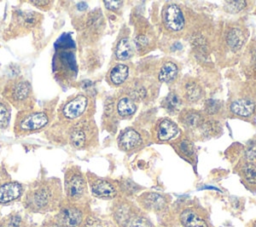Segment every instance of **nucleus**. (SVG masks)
<instances>
[{
  "label": "nucleus",
  "instance_id": "nucleus-29",
  "mask_svg": "<svg viewBox=\"0 0 256 227\" xmlns=\"http://www.w3.org/2000/svg\"><path fill=\"white\" fill-rule=\"evenodd\" d=\"M127 96L130 97L134 102L142 101L147 96V90L143 85L135 83L128 88Z\"/></svg>",
  "mask_w": 256,
  "mask_h": 227
},
{
  "label": "nucleus",
  "instance_id": "nucleus-26",
  "mask_svg": "<svg viewBox=\"0 0 256 227\" xmlns=\"http://www.w3.org/2000/svg\"><path fill=\"white\" fill-rule=\"evenodd\" d=\"M31 93L30 85L25 81L17 82L11 89V97L15 102L25 101Z\"/></svg>",
  "mask_w": 256,
  "mask_h": 227
},
{
  "label": "nucleus",
  "instance_id": "nucleus-16",
  "mask_svg": "<svg viewBox=\"0 0 256 227\" xmlns=\"http://www.w3.org/2000/svg\"><path fill=\"white\" fill-rule=\"evenodd\" d=\"M205 120V115L195 109H183L179 113L180 123L188 130L199 129Z\"/></svg>",
  "mask_w": 256,
  "mask_h": 227
},
{
  "label": "nucleus",
  "instance_id": "nucleus-5",
  "mask_svg": "<svg viewBox=\"0 0 256 227\" xmlns=\"http://www.w3.org/2000/svg\"><path fill=\"white\" fill-rule=\"evenodd\" d=\"M88 182L92 195L97 198L104 200H112L119 197L120 189L119 184L116 181L97 177L93 174H89Z\"/></svg>",
  "mask_w": 256,
  "mask_h": 227
},
{
  "label": "nucleus",
  "instance_id": "nucleus-33",
  "mask_svg": "<svg viewBox=\"0 0 256 227\" xmlns=\"http://www.w3.org/2000/svg\"><path fill=\"white\" fill-rule=\"evenodd\" d=\"M80 226L81 227H107L101 219L94 216H87L86 218H84Z\"/></svg>",
  "mask_w": 256,
  "mask_h": 227
},
{
  "label": "nucleus",
  "instance_id": "nucleus-23",
  "mask_svg": "<svg viewBox=\"0 0 256 227\" xmlns=\"http://www.w3.org/2000/svg\"><path fill=\"white\" fill-rule=\"evenodd\" d=\"M152 35L150 30H138L135 38L134 44L139 53L144 54L147 50H149L150 46H152Z\"/></svg>",
  "mask_w": 256,
  "mask_h": 227
},
{
  "label": "nucleus",
  "instance_id": "nucleus-4",
  "mask_svg": "<svg viewBox=\"0 0 256 227\" xmlns=\"http://www.w3.org/2000/svg\"><path fill=\"white\" fill-rule=\"evenodd\" d=\"M178 219L182 227H212L207 212L195 204L183 207L178 214Z\"/></svg>",
  "mask_w": 256,
  "mask_h": 227
},
{
  "label": "nucleus",
  "instance_id": "nucleus-30",
  "mask_svg": "<svg viewBox=\"0 0 256 227\" xmlns=\"http://www.w3.org/2000/svg\"><path fill=\"white\" fill-rule=\"evenodd\" d=\"M240 158L256 162V136L246 143L243 149L242 156Z\"/></svg>",
  "mask_w": 256,
  "mask_h": 227
},
{
  "label": "nucleus",
  "instance_id": "nucleus-7",
  "mask_svg": "<svg viewBox=\"0 0 256 227\" xmlns=\"http://www.w3.org/2000/svg\"><path fill=\"white\" fill-rule=\"evenodd\" d=\"M62 227H79L84 220V211L78 204L63 205L54 218Z\"/></svg>",
  "mask_w": 256,
  "mask_h": 227
},
{
  "label": "nucleus",
  "instance_id": "nucleus-9",
  "mask_svg": "<svg viewBox=\"0 0 256 227\" xmlns=\"http://www.w3.org/2000/svg\"><path fill=\"white\" fill-rule=\"evenodd\" d=\"M234 172L246 189L256 193V162L240 158L236 162Z\"/></svg>",
  "mask_w": 256,
  "mask_h": 227
},
{
  "label": "nucleus",
  "instance_id": "nucleus-24",
  "mask_svg": "<svg viewBox=\"0 0 256 227\" xmlns=\"http://www.w3.org/2000/svg\"><path fill=\"white\" fill-rule=\"evenodd\" d=\"M136 108L137 107H136L135 102L127 95L121 97L118 100L117 105H116V110H117L118 115L123 118L132 116L136 112Z\"/></svg>",
  "mask_w": 256,
  "mask_h": 227
},
{
  "label": "nucleus",
  "instance_id": "nucleus-11",
  "mask_svg": "<svg viewBox=\"0 0 256 227\" xmlns=\"http://www.w3.org/2000/svg\"><path fill=\"white\" fill-rule=\"evenodd\" d=\"M143 145V138L141 134L133 129L127 128L125 129L118 138V146L124 152H133L141 148Z\"/></svg>",
  "mask_w": 256,
  "mask_h": 227
},
{
  "label": "nucleus",
  "instance_id": "nucleus-32",
  "mask_svg": "<svg viewBox=\"0 0 256 227\" xmlns=\"http://www.w3.org/2000/svg\"><path fill=\"white\" fill-rule=\"evenodd\" d=\"M10 121V109L6 103L0 101V128H7Z\"/></svg>",
  "mask_w": 256,
  "mask_h": 227
},
{
  "label": "nucleus",
  "instance_id": "nucleus-20",
  "mask_svg": "<svg viewBox=\"0 0 256 227\" xmlns=\"http://www.w3.org/2000/svg\"><path fill=\"white\" fill-rule=\"evenodd\" d=\"M90 129L87 125L75 126L69 134V142L76 149H83L88 145Z\"/></svg>",
  "mask_w": 256,
  "mask_h": 227
},
{
  "label": "nucleus",
  "instance_id": "nucleus-13",
  "mask_svg": "<svg viewBox=\"0 0 256 227\" xmlns=\"http://www.w3.org/2000/svg\"><path fill=\"white\" fill-rule=\"evenodd\" d=\"M229 110L235 116L250 118L256 114V101L250 98H239L231 102Z\"/></svg>",
  "mask_w": 256,
  "mask_h": 227
},
{
  "label": "nucleus",
  "instance_id": "nucleus-22",
  "mask_svg": "<svg viewBox=\"0 0 256 227\" xmlns=\"http://www.w3.org/2000/svg\"><path fill=\"white\" fill-rule=\"evenodd\" d=\"M178 74V66L173 61H165L159 68L158 80L162 83H169L176 79Z\"/></svg>",
  "mask_w": 256,
  "mask_h": 227
},
{
  "label": "nucleus",
  "instance_id": "nucleus-2",
  "mask_svg": "<svg viewBox=\"0 0 256 227\" xmlns=\"http://www.w3.org/2000/svg\"><path fill=\"white\" fill-rule=\"evenodd\" d=\"M117 227H154L145 212L127 198H119L112 209Z\"/></svg>",
  "mask_w": 256,
  "mask_h": 227
},
{
  "label": "nucleus",
  "instance_id": "nucleus-31",
  "mask_svg": "<svg viewBox=\"0 0 256 227\" xmlns=\"http://www.w3.org/2000/svg\"><path fill=\"white\" fill-rule=\"evenodd\" d=\"M221 107H222V104L219 100L208 99L204 103V111L207 115H210V116L216 115L221 110Z\"/></svg>",
  "mask_w": 256,
  "mask_h": 227
},
{
  "label": "nucleus",
  "instance_id": "nucleus-27",
  "mask_svg": "<svg viewBox=\"0 0 256 227\" xmlns=\"http://www.w3.org/2000/svg\"><path fill=\"white\" fill-rule=\"evenodd\" d=\"M182 97L177 92H170L166 98L163 100V106L167 112L174 114L180 111V107L182 105Z\"/></svg>",
  "mask_w": 256,
  "mask_h": 227
},
{
  "label": "nucleus",
  "instance_id": "nucleus-37",
  "mask_svg": "<svg viewBox=\"0 0 256 227\" xmlns=\"http://www.w3.org/2000/svg\"><path fill=\"white\" fill-rule=\"evenodd\" d=\"M249 227H256V220L252 221V222H251V225H250Z\"/></svg>",
  "mask_w": 256,
  "mask_h": 227
},
{
  "label": "nucleus",
  "instance_id": "nucleus-10",
  "mask_svg": "<svg viewBox=\"0 0 256 227\" xmlns=\"http://www.w3.org/2000/svg\"><path fill=\"white\" fill-rule=\"evenodd\" d=\"M87 105L88 98L85 95H78L62 107L61 116L67 120H75L85 112Z\"/></svg>",
  "mask_w": 256,
  "mask_h": 227
},
{
  "label": "nucleus",
  "instance_id": "nucleus-18",
  "mask_svg": "<svg viewBox=\"0 0 256 227\" xmlns=\"http://www.w3.org/2000/svg\"><path fill=\"white\" fill-rule=\"evenodd\" d=\"M203 96V89L194 79H187L182 85L181 97L187 102L194 103L199 101Z\"/></svg>",
  "mask_w": 256,
  "mask_h": 227
},
{
  "label": "nucleus",
  "instance_id": "nucleus-17",
  "mask_svg": "<svg viewBox=\"0 0 256 227\" xmlns=\"http://www.w3.org/2000/svg\"><path fill=\"white\" fill-rule=\"evenodd\" d=\"M246 39L247 34L245 30L238 26L230 27L229 29H227L225 34L226 45L232 52L239 51L244 46Z\"/></svg>",
  "mask_w": 256,
  "mask_h": 227
},
{
  "label": "nucleus",
  "instance_id": "nucleus-19",
  "mask_svg": "<svg viewBox=\"0 0 256 227\" xmlns=\"http://www.w3.org/2000/svg\"><path fill=\"white\" fill-rule=\"evenodd\" d=\"M23 192V187L18 182H7L0 186V204H7L18 199Z\"/></svg>",
  "mask_w": 256,
  "mask_h": 227
},
{
  "label": "nucleus",
  "instance_id": "nucleus-14",
  "mask_svg": "<svg viewBox=\"0 0 256 227\" xmlns=\"http://www.w3.org/2000/svg\"><path fill=\"white\" fill-rule=\"evenodd\" d=\"M172 146L181 158L185 159L186 161H188L191 164H195L196 149H195L193 141L189 137L182 136V137L174 140Z\"/></svg>",
  "mask_w": 256,
  "mask_h": 227
},
{
  "label": "nucleus",
  "instance_id": "nucleus-6",
  "mask_svg": "<svg viewBox=\"0 0 256 227\" xmlns=\"http://www.w3.org/2000/svg\"><path fill=\"white\" fill-rule=\"evenodd\" d=\"M137 203L143 211L160 214L169 208L170 196L158 192H144L137 197Z\"/></svg>",
  "mask_w": 256,
  "mask_h": 227
},
{
  "label": "nucleus",
  "instance_id": "nucleus-15",
  "mask_svg": "<svg viewBox=\"0 0 256 227\" xmlns=\"http://www.w3.org/2000/svg\"><path fill=\"white\" fill-rule=\"evenodd\" d=\"M155 130L156 139L160 142L171 141L179 134V128L177 124L168 118L159 120L156 124Z\"/></svg>",
  "mask_w": 256,
  "mask_h": 227
},
{
  "label": "nucleus",
  "instance_id": "nucleus-38",
  "mask_svg": "<svg viewBox=\"0 0 256 227\" xmlns=\"http://www.w3.org/2000/svg\"><path fill=\"white\" fill-rule=\"evenodd\" d=\"M0 227H5V225H4V223H3V221H0Z\"/></svg>",
  "mask_w": 256,
  "mask_h": 227
},
{
  "label": "nucleus",
  "instance_id": "nucleus-3",
  "mask_svg": "<svg viewBox=\"0 0 256 227\" xmlns=\"http://www.w3.org/2000/svg\"><path fill=\"white\" fill-rule=\"evenodd\" d=\"M65 193L68 202L78 204L87 195V181L82 172L77 168H71L65 178Z\"/></svg>",
  "mask_w": 256,
  "mask_h": 227
},
{
  "label": "nucleus",
  "instance_id": "nucleus-28",
  "mask_svg": "<svg viewBox=\"0 0 256 227\" xmlns=\"http://www.w3.org/2000/svg\"><path fill=\"white\" fill-rule=\"evenodd\" d=\"M200 133L203 137H212L215 134H218L220 131V124L216 120L206 119L205 122L199 128Z\"/></svg>",
  "mask_w": 256,
  "mask_h": 227
},
{
  "label": "nucleus",
  "instance_id": "nucleus-25",
  "mask_svg": "<svg viewBox=\"0 0 256 227\" xmlns=\"http://www.w3.org/2000/svg\"><path fill=\"white\" fill-rule=\"evenodd\" d=\"M133 55L132 44L128 37H122L118 40L115 48V56L119 60H128Z\"/></svg>",
  "mask_w": 256,
  "mask_h": 227
},
{
  "label": "nucleus",
  "instance_id": "nucleus-8",
  "mask_svg": "<svg viewBox=\"0 0 256 227\" xmlns=\"http://www.w3.org/2000/svg\"><path fill=\"white\" fill-rule=\"evenodd\" d=\"M162 22L167 31L170 33H180L185 27V19L181 8L174 3L167 4L163 8Z\"/></svg>",
  "mask_w": 256,
  "mask_h": 227
},
{
  "label": "nucleus",
  "instance_id": "nucleus-21",
  "mask_svg": "<svg viewBox=\"0 0 256 227\" xmlns=\"http://www.w3.org/2000/svg\"><path fill=\"white\" fill-rule=\"evenodd\" d=\"M129 77V67L126 64H116L109 72L108 78L112 85L120 86L124 84Z\"/></svg>",
  "mask_w": 256,
  "mask_h": 227
},
{
  "label": "nucleus",
  "instance_id": "nucleus-12",
  "mask_svg": "<svg viewBox=\"0 0 256 227\" xmlns=\"http://www.w3.org/2000/svg\"><path fill=\"white\" fill-rule=\"evenodd\" d=\"M49 121L48 115L44 112H32L19 119L18 127L22 131H35L43 128Z\"/></svg>",
  "mask_w": 256,
  "mask_h": 227
},
{
  "label": "nucleus",
  "instance_id": "nucleus-36",
  "mask_svg": "<svg viewBox=\"0 0 256 227\" xmlns=\"http://www.w3.org/2000/svg\"><path fill=\"white\" fill-rule=\"evenodd\" d=\"M41 227H62L55 219H50V220H47L45 221Z\"/></svg>",
  "mask_w": 256,
  "mask_h": 227
},
{
  "label": "nucleus",
  "instance_id": "nucleus-34",
  "mask_svg": "<svg viewBox=\"0 0 256 227\" xmlns=\"http://www.w3.org/2000/svg\"><path fill=\"white\" fill-rule=\"evenodd\" d=\"M3 223L5 227H21L22 218L19 214L12 213L8 217H6L5 220H3Z\"/></svg>",
  "mask_w": 256,
  "mask_h": 227
},
{
  "label": "nucleus",
  "instance_id": "nucleus-35",
  "mask_svg": "<svg viewBox=\"0 0 256 227\" xmlns=\"http://www.w3.org/2000/svg\"><path fill=\"white\" fill-rule=\"evenodd\" d=\"M104 4H105L107 9L112 10V11H116L122 6L123 2L122 1H104Z\"/></svg>",
  "mask_w": 256,
  "mask_h": 227
},
{
  "label": "nucleus",
  "instance_id": "nucleus-1",
  "mask_svg": "<svg viewBox=\"0 0 256 227\" xmlns=\"http://www.w3.org/2000/svg\"><path fill=\"white\" fill-rule=\"evenodd\" d=\"M61 187L58 180L41 181L29 189L25 196L26 208L34 212L53 210L59 203Z\"/></svg>",
  "mask_w": 256,
  "mask_h": 227
}]
</instances>
